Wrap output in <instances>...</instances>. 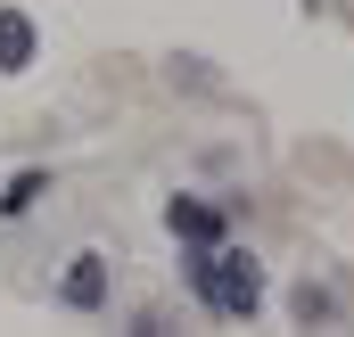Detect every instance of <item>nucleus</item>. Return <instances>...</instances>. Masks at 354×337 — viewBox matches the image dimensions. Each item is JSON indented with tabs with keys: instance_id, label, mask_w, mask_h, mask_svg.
Wrapping results in <instances>:
<instances>
[{
	"instance_id": "1",
	"label": "nucleus",
	"mask_w": 354,
	"mask_h": 337,
	"mask_svg": "<svg viewBox=\"0 0 354 337\" xmlns=\"http://www.w3.org/2000/svg\"><path fill=\"white\" fill-rule=\"evenodd\" d=\"M189 288H198V305L223 313V321H248V313L264 305V271H256V255H239V247H198L189 255Z\"/></svg>"
},
{
	"instance_id": "4",
	"label": "nucleus",
	"mask_w": 354,
	"mask_h": 337,
	"mask_svg": "<svg viewBox=\"0 0 354 337\" xmlns=\"http://www.w3.org/2000/svg\"><path fill=\"white\" fill-rule=\"evenodd\" d=\"M17 66H33V25L17 8H0V75H17Z\"/></svg>"
},
{
	"instance_id": "5",
	"label": "nucleus",
	"mask_w": 354,
	"mask_h": 337,
	"mask_svg": "<svg viewBox=\"0 0 354 337\" xmlns=\"http://www.w3.org/2000/svg\"><path fill=\"white\" fill-rule=\"evenodd\" d=\"M41 189H50V181H41V173H17V181H8V198H0V214H25V206H33V198H41Z\"/></svg>"
},
{
	"instance_id": "3",
	"label": "nucleus",
	"mask_w": 354,
	"mask_h": 337,
	"mask_svg": "<svg viewBox=\"0 0 354 337\" xmlns=\"http://www.w3.org/2000/svg\"><path fill=\"white\" fill-rule=\"evenodd\" d=\"M75 313H99L107 305V271H99V255H75V271H66V288H58Z\"/></svg>"
},
{
	"instance_id": "2",
	"label": "nucleus",
	"mask_w": 354,
	"mask_h": 337,
	"mask_svg": "<svg viewBox=\"0 0 354 337\" xmlns=\"http://www.w3.org/2000/svg\"><path fill=\"white\" fill-rule=\"evenodd\" d=\"M165 231L189 239V247H214V239H223V214H214L206 198H174V206H165Z\"/></svg>"
}]
</instances>
